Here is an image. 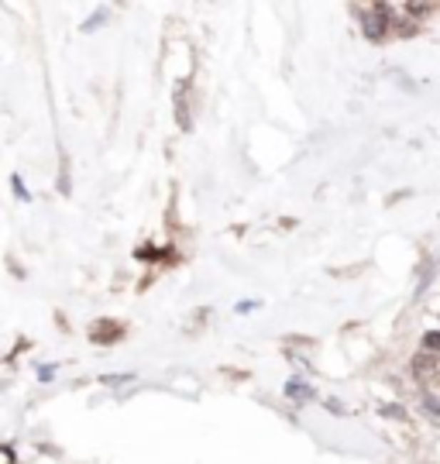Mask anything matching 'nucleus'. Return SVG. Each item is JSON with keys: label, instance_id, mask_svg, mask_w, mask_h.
Wrapping results in <instances>:
<instances>
[{"label": "nucleus", "instance_id": "obj_2", "mask_svg": "<svg viewBox=\"0 0 440 464\" xmlns=\"http://www.w3.org/2000/svg\"><path fill=\"white\" fill-rule=\"evenodd\" d=\"M426 348H434V351H440V334H426V341H423Z\"/></svg>", "mask_w": 440, "mask_h": 464}, {"label": "nucleus", "instance_id": "obj_1", "mask_svg": "<svg viewBox=\"0 0 440 464\" xmlns=\"http://www.w3.org/2000/svg\"><path fill=\"white\" fill-rule=\"evenodd\" d=\"M286 392L292 396V399H309V396H313V388H309V386H300V378H292V382L286 386Z\"/></svg>", "mask_w": 440, "mask_h": 464}]
</instances>
